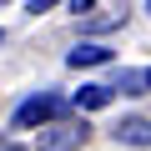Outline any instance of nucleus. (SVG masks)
<instances>
[{"label":"nucleus","mask_w":151,"mask_h":151,"mask_svg":"<svg viewBox=\"0 0 151 151\" xmlns=\"http://www.w3.org/2000/svg\"><path fill=\"white\" fill-rule=\"evenodd\" d=\"M86 136H91L86 121H50V126L40 131V151H81Z\"/></svg>","instance_id":"f257e3e1"},{"label":"nucleus","mask_w":151,"mask_h":151,"mask_svg":"<svg viewBox=\"0 0 151 151\" xmlns=\"http://www.w3.org/2000/svg\"><path fill=\"white\" fill-rule=\"evenodd\" d=\"M60 116V96H30V101H20V111H15V131H30V126H50Z\"/></svg>","instance_id":"f03ea898"},{"label":"nucleus","mask_w":151,"mask_h":151,"mask_svg":"<svg viewBox=\"0 0 151 151\" xmlns=\"http://www.w3.org/2000/svg\"><path fill=\"white\" fill-rule=\"evenodd\" d=\"M116 141H126V146H151V121H146V116H126V121L116 126Z\"/></svg>","instance_id":"7ed1b4c3"},{"label":"nucleus","mask_w":151,"mask_h":151,"mask_svg":"<svg viewBox=\"0 0 151 151\" xmlns=\"http://www.w3.org/2000/svg\"><path fill=\"white\" fill-rule=\"evenodd\" d=\"M106 60H111V50H106V45H96V40L76 45V50L65 55V65H76V70H81V65H106Z\"/></svg>","instance_id":"20e7f679"},{"label":"nucleus","mask_w":151,"mask_h":151,"mask_svg":"<svg viewBox=\"0 0 151 151\" xmlns=\"http://www.w3.org/2000/svg\"><path fill=\"white\" fill-rule=\"evenodd\" d=\"M111 101H116V86H81V91H76V106H81V111H101Z\"/></svg>","instance_id":"39448f33"},{"label":"nucleus","mask_w":151,"mask_h":151,"mask_svg":"<svg viewBox=\"0 0 151 151\" xmlns=\"http://www.w3.org/2000/svg\"><path fill=\"white\" fill-rule=\"evenodd\" d=\"M146 86H151V81H146V70H121V81H116L121 96H146Z\"/></svg>","instance_id":"423d86ee"},{"label":"nucleus","mask_w":151,"mask_h":151,"mask_svg":"<svg viewBox=\"0 0 151 151\" xmlns=\"http://www.w3.org/2000/svg\"><path fill=\"white\" fill-rule=\"evenodd\" d=\"M50 5H60V0H30L25 10H30V15H40V10H50Z\"/></svg>","instance_id":"0eeeda50"},{"label":"nucleus","mask_w":151,"mask_h":151,"mask_svg":"<svg viewBox=\"0 0 151 151\" xmlns=\"http://www.w3.org/2000/svg\"><path fill=\"white\" fill-rule=\"evenodd\" d=\"M70 10H76V15H86V10H91V0H70Z\"/></svg>","instance_id":"6e6552de"},{"label":"nucleus","mask_w":151,"mask_h":151,"mask_svg":"<svg viewBox=\"0 0 151 151\" xmlns=\"http://www.w3.org/2000/svg\"><path fill=\"white\" fill-rule=\"evenodd\" d=\"M5 151H30V146H5Z\"/></svg>","instance_id":"1a4fd4ad"},{"label":"nucleus","mask_w":151,"mask_h":151,"mask_svg":"<svg viewBox=\"0 0 151 151\" xmlns=\"http://www.w3.org/2000/svg\"><path fill=\"white\" fill-rule=\"evenodd\" d=\"M0 40H5V30H0Z\"/></svg>","instance_id":"9d476101"},{"label":"nucleus","mask_w":151,"mask_h":151,"mask_svg":"<svg viewBox=\"0 0 151 151\" xmlns=\"http://www.w3.org/2000/svg\"><path fill=\"white\" fill-rule=\"evenodd\" d=\"M146 81H151V70H146Z\"/></svg>","instance_id":"9b49d317"},{"label":"nucleus","mask_w":151,"mask_h":151,"mask_svg":"<svg viewBox=\"0 0 151 151\" xmlns=\"http://www.w3.org/2000/svg\"><path fill=\"white\" fill-rule=\"evenodd\" d=\"M146 10H151V5H146Z\"/></svg>","instance_id":"f8f14e48"}]
</instances>
